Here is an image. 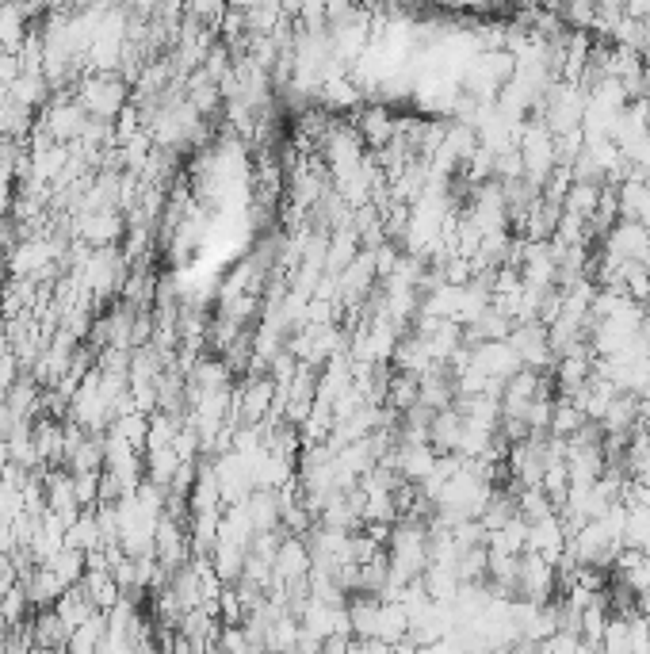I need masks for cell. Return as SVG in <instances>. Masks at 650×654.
Masks as SVG:
<instances>
[{"mask_svg":"<svg viewBox=\"0 0 650 654\" xmlns=\"http://www.w3.org/2000/svg\"><path fill=\"white\" fill-rule=\"evenodd\" d=\"M356 131H360V138H368L375 150H387L390 142H394V119H390L387 108H368L364 115H360V123H356Z\"/></svg>","mask_w":650,"mask_h":654,"instance_id":"obj_3","label":"cell"},{"mask_svg":"<svg viewBox=\"0 0 650 654\" xmlns=\"http://www.w3.org/2000/svg\"><path fill=\"white\" fill-rule=\"evenodd\" d=\"M85 115L88 111L81 104H54L46 111V131L54 138H73V134H85Z\"/></svg>","mask_w":650,"mask_h":654,"instance_id":"obj_4","label":"cell"},{"mask_svg":"<svg viewBox=\"0 0 650 654\" xmlns=\"http://www.w3.org/2000/svg\"><path fill=\"white\" fill-rule=\"evenodd\" d=\"M23 605H27V593H23V589H12V593L0 601V616H4V624H8V628L20 620Z\"/></svg>","mask_w":650,"mask_h":654,"instance_id":"obj_7","label":"cell"},{"mask_svg":"<svg viewBox=\"0 0 650 654\" xmlns=\"http://www.w3.org/2000/svg\"><path fill=\"white\" fill-rule=\"evenodd\" d=\"M123 104V85L119 81H111V77H88L85 85H81V108L92 111L100 123L111 119L115 111Z\"/></svg>","mask_w":650,"mask_h":654,"instance_id":"obj_1","label":"cell"},{"mask_svg":"<svg viewBox=\"0 0 650 654\" xmlns=\"http://www.w3.org/2000/svg\"><path fill=\"white\" fill-rule=\"evenodd\" d=\"M601 188L605 184H570V192L563 199V215H574L589 222V218L597 215V203H601Z\"/></svg>","mask_w":650,"mask_h":654,"instance_id":"obj_6","label":"cell"},{"mask_svg":"<svg viewBox=\"0 0 650 654\" xmlns=\"http://www.w3.org/2000/svg\"><path fill=\"white\" fill-rule=\"evenodd\" d=\"M643 184H647V192H650V176H647V180H643Z\"/></svg>","mask_w":650,"mask_h":654,"instance_id":"obj_8","label":"cell"},{"mask_svg":"<svg viewBox=\"0 0 650 654\" xmlns=\"http://www.w3.org/2000/svg\"><path fill=\"white\" fill-rule=\"evenodd\" d=\"M616 196H620V218L624 222H647L650 218V192L643 180H624L620 188H616Z\"/></svg>","mask_w":650,"mask_h":654,"instance_id":"obj_2","label":"cell"},{"mask_svg":"<svg viewBox=\"0 0 650 654\" xmlns=\"http://www.w3.org/2000/svg\"><path fill=\"white\" fill-rule=\"evenodd\" d=\"M54 612H58V620H62L69 632H77V628H85L88 620L96 616V609H92V601L85 597V589H65V597L54 605Z\"/></svg>","mask_w":650,"mask_h":654,"instance_id":"obj_5","label":"cell"}]
</instances>
